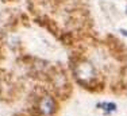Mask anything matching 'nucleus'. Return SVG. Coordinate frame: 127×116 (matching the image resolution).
Listing matches in <instances>:
<instances>
[{"label":"nucleus","mask_w":127,"mask_h":116,"mask_svg":"<svg viewBox=\"0 0 127 116\" xmlns=\"http://www.w3.org/2000/svg\"><path fill=\"white\" fill-rule=\"evenodd\" d=\"M96 107H97L100 111L104 112L105 115H111V114H114V112H116V109H118V105L115 104L114 101H101V103H97Z\"/></svg>","instance_id":"obj_3"},{"label":"nucleus","mask_w":127,"mask_h":116,"mask_svg":"<svg viewBox=\"0 0 127 116\" xmlns=\"http://www.w3.org/2000/svg\"><path fill=\"white\" fill-rule=\"evenodd\" d=\"M119 31H120V34H123L125 36H127V30H126V29H120Z\"/></svg>","instance_id":"obj_4"},{"label":"nucleus","mask_w":127,"mask_h":116,"mask_svg":"<svg viewBox=\"0 0 127 116\" xmlns=\"http://www.w3.org/2000/svg\"><path fill=\"white\" fill-rule=\"evenodd\" d=\"M38 111L43 116H51L57 112V101L53 96L45 94L38 101Z\"/></svg>","instance_id":"obj_2"},{"label":"nucleus","mask_w":127,"mask_h":116,"mask_svg":"<svg viewBox=\"0 0 127 116\" xmlns=\"http://www.w3.org/2000/svg\"><path fill=\"white\" fill-rule=\"evenodd\" d=\"M74 76L80 84L87 85V87L92 85L97 80V73H96L95 66L87 59H81L77 62V65L74 66Z\"/></svg>","instance_id":"obj_1"}]
</instances>
